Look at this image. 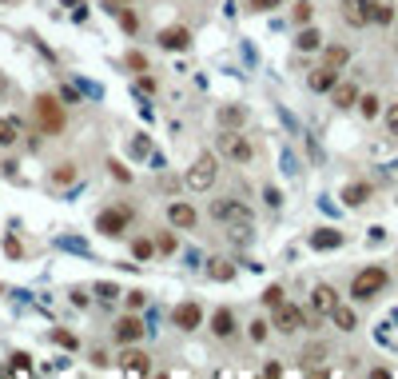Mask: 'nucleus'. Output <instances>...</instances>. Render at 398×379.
Segmentation results:
<instances>
[{
    "label": "nucleus",
    "mask_w": 398,
    "mask_h": 379,
    "mask_svg": "<svg viewBox=\"0 0 398 379\" xmlns=\"http://www.w3.org/2000/svg\"><path fill=\"white\" fill-rule=\"evenodd\" d=\"M52 339H56V343H60V348H76V336H72V331H52Z\"/></svg>",
    "instance_id": "obj_35"
},
{
    "label": "nucleus",
    "mask_w": 398,
    "mask_h": 379,
    "mask_svg": "<svg viewBox=\"0 0 398 379\" xmlns=\"http://www.w3.org/2000/svg\"><path fill=\"white\" fill-rule=\"evenodd\" d=\"M251 9H255V12H267V9H279V0H251Z\"/></svg>",
    "instance_id": "obj_40"
},
{
    "label": "nucleus",
    "mask_w": 398,
    "mask_h": 379,
    "mask_svg": "<svg viewBox=\"0 0 398 379\" xmlns=\"http://www.w3.org/2000/svg\"><path fill=\"white\" fill-rule=\"evenodd\" d=\"M303 323H307V316H303V308H295V303H279L275 308V328L279 331H298L303 328Z\"/></svg>",
    "instance_id": "obj_9"
},
{
    "label": "nucleus",
    "mask_w": 398,
    "mask_h": 379,
    "mask_svg": "<svg viewBox=\"0 0 398 379\" xmlns=\"http://www.w3.org/2000/svg\"><path fill=\"white\" fill-rule=\"evenodd\" d=\"M263 303H267V308H279V303H283V288H279V284H271V288L263 291Z\"/></svg>",
    "instance_id": "obj_31"
},
{
    "label": "nucleus",
    "mask_w": 398,
    "mask_h": 379,
    "mask_svg": "<svg viewBox=\"0 0 398 379\" xmlns=\"http://www.w3.org/2000/svg\"><path fill=\"white\" fill-rule=\"evenodd\" d=\"M295 44H298V52H315L318 44H323V36H318L315 28H303V32H298V40H295Z\"/></svg>",
    "instance_id": "obj_23"
},
{
    "label": "nucleus",
    "mask_w": 398,
    "mask_h": 379,
    "mask_svg": "<svg viewBox=\"0 0 398 379\" xmlns=\"http://www.w3.org/2000/svg\"><path fill=\"white\" fill-rule=\"evenodd\" d=\"M171 323H176L179 331H195L199 323H203V308H199L195 299H188V303H179V308L171 311Z\"/></svg>",
    "instance_id": "obj_7"
},
{
    "label": "nucleus",
    "mask_w": 398,
    "mask_h": 379,
    "mask_svg": "<svg viewBox=\"0 0 398 379\" xmlns=\"http://www.w3.org/2000/svg\"><path fill=\"white\" fill-rule=\"evenodd\" d=\"M112 331H116V339H119V343H139V339H144V331H148V328H144V319H136V316H124V319H119V323H116V328H112Z\"/></svg>",
    "instance_id": "obj_12"
},
{
    "label": "nucleus",
    "mask_w": 398,
    "mask_h": 379,
    "mask_svg": "<svg viewBox=\"0 0 398 379\" xmlns=\"http://www.w3.org/2000/svg\"><path fill=\"white\" fill-rule=\"evenodd\" d=\"M211 336H219V339L235 336V316H231L227 308H219L215 316H211Z\"/></svg>",
    "instance_id": "obj_16"
},
{
    "label": "nucleus",
    "mask_w": 398,
    "mask_h": 379,
    "mask_svg": "<svg viewBox=\"0 0 398 379\" xmlns=\"http://www.w3.org/2000/svg\"><path fill=\"white\" fill-rule=\"evenodd\" d=\"M370 20H378V24H390V20H394V12H390V4H375V9H370Z\"/></svg>",
    "instance_id": "obj_30"
},
{
    "label": "nucleus",
    "mask_w": 398,
    "mask_h": 379,
    "mask_svg": "<svg viewBox=\"0 0 398 379\" xmlns=\"http://www.w3.org/2000/svg\"><path fill=\"white\" fill-rule=\"evenodd\" d=\"M370 9H375V0H343V20L350 28H362L370 24Z\"/></svg>",
    "instance_id": "obj_10"
},
{
    "label": "nucleus",
    "mask_w": 398,
    "mask_h": 379,
    "mask_svg": "<svg viewBox=\"0 0 398 379\" xmlns=\"http://www.w3.org/2000/svg\"><path fill=\"white\" fill-rule=\"evenodd\" d=\"M4 251H9L12 259H16V256H20V239H12V236H9V239H4Z\"/></svg>",
    "instance_id": "obj_41"
},
{
    "label": "nucleus",
    "mask_w": 398,
    "mask_h": 379,
    "mask_svg": "<svg viewBox=\"0 0 398 379\" xmlns=\"http://www.w3.org/2000/svg\"><path fill=\"white\" fill-rule=\"evenodd\" d=\"M219 152L231 156V160H239V164H247L251 160V144L239 136V132H223V136H219Z\"/></svg>",
    "instance_id": "obj_8"
},
{
    "label": "nucleus",
    "mask_w": 398,
    "mask_h": 379,
    "mask_svg": "<svg viewBox=\"0 0 398 379\" xmlns=\"http://www.w3.org/2000/svg\"><path fill=\"white\" fill-rule=\"evenodd\" d=\"M128 308H144V291H131V296H128Z\"/></svg>",
    "instance_id": "obj_42"
},
{
    "label": "nucleus",
    "mask_w": 398,
    "mask_h": 379,
    "mask_svg": "<svg viewBox=\"0 0 398 379\" xmlns=\"http://www.w3.org/2000/svg\"><path fill=\"white\" fill-rule=\"evenodd\" d=\"M367 196H370V188H367V184H347V188H343V199H347L350 208H358V204H367Z\"/></svg>",
    "instance_id": "obj_20"
},
{
    "label": "nucleus",
    "mask_w": 398,
    "mask_h": 379,
    "mask_svg": "<svg viewBox=\"0 0 398 379\" xmlns=\"http://www.w3.org/2000/svg\"><path fill=\"white\" fill-rule=\"evenodd\" d=\"M131 224V208H108V212H100L96 216V232H104V236H124Z\"/></svg>",
    "instance_id": "obj_4"
},
{
    "label": "nucleus",
    "mask_w": 398,
    "mask_h": 379,
    "mask_svg": "<svg viewBox=\"0 0 398 379\" xmlns=\"http://www.w3.org/2000/svg\"><path fill=\"white\" fill-rule=\"evenodd\" d=\"M168 219H171V228H195V208H191V204H183V199H179V204H171L168 208Z\"/></svg>",
    "instance_id": "obj_15"
},
{
    "label": "nucleus",
    "mask_w": 398,
    "mask_h": 379,
    "mask_svg": "<svg viewBox=\"0 0 398 379\" xmlns=\"http://www.w3.org/2000/svg\"><path fill=\"white\" fill-rule=\"evenodd\" d=\"M387 128H390V136H398V104L387 108Z\"/></svg>",
    "instance_id": "obj_36"
},
{
    "label": "nucleus",
    "mask_w": 398,
    "mask_h": 379,
    "mask_svg": "<svg viewBox=\"0 0 398 379\" xmlns=\"http://www.w3.org/2000/svg\"><path fill=\"white\" fill-rule=\"evenodd\" d=\"M208 276H211V279H219V284H223V279H231V276H235V268H231L227 259H211Z\"/></svg>",
    "instance_id": "obj_25"
},
{
    "label": "nucleus",
    "mask_w": 398,
    "mask_h": 379,
    "mask_svg": "<svg viewBox=\"0 0 398 379\" xmlns=\"http://www.w3.org/2000/svg\"><path fill=\"white\" fill-rule=\"evenodd\" d=\"M382 288H387V271H382V268H362L355 276V284H350V296H355V299H370V296H378Z\"/></svg>",
    "instance_id": "obj_3"
},
{
    "label": "nucleus",
    "mask_w": 398,
    "mask_h": 379,
    "mask_svg": "<svg viewBox=\"0 0 398 379\" xmlns=\"http://www.w3.org/2000/svg\"><path fill=\"white\" fill-rule=\"evenodd\" d=\"M131 251H136V259H148L151 251H156V244H151V239H136V244H131Z\"/></svg>",
    "instance_id": "obj_33"
},
{
    "label": "nucleus",
    "mask_w": 398,
    "mask_h": 379,
    "mask_svg": "<svg viewBox=\"0 0 398 379\" xmlns=\"http://www.w3.org/2000/svg\"><path fill=\"white\" fill-rule=\"evenodd\" d=\"M211 216L219 219V224H251V212L239 204V199H215L211 204Z\"/></svg>",
    "instance_id": "obj_5"
},
{
    "label": "nucleus",
    "mask_w": 398,
    "mask_h": 379,
    "mask_svg": "<svg viewBox=\"0 0 398 379\" xmlns=\"http://www.w3.org/2000/svg\"><path fill=\"white\" fill-rule=\"evenodd\" d=\"M335 303H338V296H335V288H330V284H318V288L311 291V308H315L318 316H330V311H335Z\"/></svg>",
    "instance_id": "obj_14"
},
{
    "label": "nucleus",
    "mask_w": 398,
    "mask_h": 379,
    "mask_svg": "<svg viewBox=\"0 0 398 379\" xmlns=\"http://www.w3.org/2000/svg\"><path fill=\"white\" fill-rule=\"evenodd\" d=\"M72 180H76V168H72V164H60V168L52 172V184H56V188H64V184H72Z\"/></svg>",
    "instance_id": "obj_27"
},
{
    "label": "nucleus",
    "mask_w": 398,
    "mask_h": 379,
    "mask_svg": "<svg viewBox=\"0 0 398 379\" xmlns=\"http://www.w3.org/2000/svg\"><path fill=\"white\" fill-rule=\"evenodd\" d=\"M191 44V32L183 24H171V28H159V48L163 52H183Z\"/></svg>",
    "instance_id": "obj_11"
},
{
    "label": "nucleus",
    "mask_w": 398,
    "mask_h": 379,
    "mask_svg": "<svg viewBox=\"0 0 398 379\" xmlns=\"http://www.w3.org/2000/svg\"><path fill=\"white\" fill-rule=\"evenodd\" d=\"M330 319L338 323V331H355V311H350V308H343V303H335Z\"/></svg>",
    "instance_id": "obj_22"
},
{
    "label": "nucleus",
    "mask_w": 398,
    "mask_h": 379,
    "mask_svg": "<svg viewBox=\"0 0 398 379\" xmlns=\"http://www.w3.org/2000/svg\"><path fill=\"white\" fill-rule=\"evenodd\" d=\"M307 84H311V92H330L338 84V68H330V64H318V68L307 76Z\"/></svg>",
    "instance_id": "obj_13"
},
{
    "label": "nucleus",
    "mask_w": 398,
    "mask_h": 379,
    "mask_svg": "<svg viewBox=\"0 0 398 379\" xmlns=\"http://www.w3.org/2000/svg\"><path fill=\"white\" fill-rule=\"evenodd\" d=\"M156 248L163 251V256H171V251H176V236H171V232H163V236L156 239Z\"/></svg>",
    "instance_id": "obj_34"
},
{
    "label": "nucleus",
    "mask_w": 398,
    "mask_h": 379,
    "mask_svg": "<svg viewBox=\"0 0 398 379\" xmlns=\"http://www.w3.org/2000/svg\"><path fill=\"white\" fill-rule=\"evenodd\" d=\"M20 140V120L16 116H0V148H9Z\"/></svg>",
    "instance_id": "obj_18"
},
{
    "label": "nucleus",
    "mask_w": 398,
    "mask_h": 379,
    "mask_svg": "<svg viewBox=\"0 0 398 379\" xmlns=\"http://www.w3.org/2000/svg\"><path fill=\"white\" fill-rule=\"evenodd\" d=\"M267 331H271L267 319H255V323H251V339H255V343H263V339H267Z\"/></svg>",
    "instance_id": "obj_32"
},
{
    "label": "nucleus",
    "mask_w": 398,
    "mask_h": 379,
    "mask_svg": "<svg viewBox=\"0 0 398 379\" xmlns=\"http://www.w3.org/2000/svg\"><path fill=\"white\" fill-rule=\"evenodd\" d=\"M100 299H104V303H108V299H116V284H100Z\"/></svg>",
    "instance_id": "obj_38"
},
{
    "label": "nucleus",
    "mask_w": 398,
    "mask_h": 379,
    "mask_svg": "<svg viewBox=\"0 0 398 379\" xmlns=\"http://www.w3.org/2000/svg\"><path fill=\"white\" fill-rule=\"evenodd\" d=\"M330 92H335V108H350V104L358 100V88H355V84H335Z\"/></svg>",
    "instance_id": "obj_19"
},
{
    "label": "nucleus",
    "mask_w": 398,
    "mask_h": 379,
    "mask_svg": "<svg viewBox=\"0 0 398 379\" xmlns=\"http://www.w3.org/2000/svg\"><path fill=\"white\" fill-rule=\"evenodd\" d=\"M355 104H358V112H362L367 120H375V116H378V96H358Z\"/></svg>",
    "instance_id": "obj_29"
},
{
    "label": "nucleus",
    "mask_w": 398,
    "mask_h": 379,
    "mask_svg": "<svg viewBox=\"0 0 398 379\" xmlns=\"http://www.w3.org/2000/svg\"><path fill=\"white\" fill-rule=\"evenodd\" d=\"M215 176H219L215 152H199V156L191 160V168H188V176H183V184H188L191 192H208L211 184H215Z\"/></svg>",
    "instance_id": "obj_1"
},
{
    "label": "nucleus",
    "mask_w": 398,
    "mask_h": 379,
    "mask_svg": "<svg viewBox=\"0 0 398 379\" xmlns=\"http://www.w3.org/2000/svg\"><path fill=\"white\" fill-rule=\"evenodd\" d=\"M343 244V232H335V228H318L315 236H311V248H318V251H330V248H338Z\"/></svg>",
    "instance_id": "obj_17"
},
{
    "label": "nucleus",
    "mask_w": 398,
    "mask_h": 379,
    "mask_svg": "<svg viewBox=\"0 0 398 379\" xmlns=\"http://www.w3.org/2000/svg\"><path fill=\"white\" fill-rule=\"evenodd\" d=\"M0 92H4V80H0Z\"/></svg>",
    "instance_id": "obj_43"
},
{
    "label": "nucleus",
    "mask_w": 398,
    "mask_h": 379,
    "mask_svg": "<svg viewBox=\"0 0 398 379\" xmlns=\"http://www.w3.org/2000/svg\"><path fill=\"white\" fill-rule=\"evenodd\" d=\"M36 124H40V132L56 136L64 128V104L56 96H36Z\"/></svg>",
    "instance_id": "obj_2"
},
{
    "label": "nucleus",
    "mask_w": 398,
    "mask_h": 379,
    "mask_svg": "<svg viewBox=\"0 0 398 379\" xmlns=\"http://www.w3.org/2000/svg\"><path fill=\"white\" fill-rule=\"evenodd\" d=\"M116 16H119V28L128 32V36H136V28H139V16L131 9H116Z\"/></svg>",
    "instance_id": "obj_26"
},
{
    "label": "nucleus",
    "mask_w": 398,
    "mask_h": 379,
    "mask_svg": "<svg viewBox=\"0 0 398 379\" xmlns=\"http://www.w3.org/2000/svg\"><path fill=\"white\" fill-rule=\"evenodd\" d=\"M119 371H128V375H148V371H151L148 351H139L136 343H124V355H119Z\"/></svg>",
    "instance_id": "obj_6"
},
{
    "label": "nucleus",
    "mask_w": 398,
    "mask_h": 379,
    "mask_svg": "<svg viewBox=\"0 0 398 379\" xmlns=\"http://www.w3.org/2000/svg\"><path fill=\"white\" fill-rule=\"evenodd\" d=\"M128 68H136V72H144V68H148V60L139 56V52H128Z\"/></svg>",
    "instance_id": "obj_37"
},
{
    "label": "nucleus",
    "mask_w": 398,
    "mask_h": 379,
    "mask_svg": "<svg viewBox=\"0 0 398 379\" xmlns=\"http://www.w3.org/2000/svg\"><path fill=\"white\" fill-rule=\"evenodd\" d=\"M307 20H311V4H298V9H295V24H307Z\"/></svg>",
    "instance_id": "obj_39"
},
{
    "label": "nucleus",
    "mask_w": 398,
    "mask_h": 379,
    "mask_svg": "<svg viewBox=\"0 0 398 379\" xmlns=\"http://www.w3.org/2000/svg\"><path fill=\"white\" fill-rule=\"evenodd\" d=\"M9 371H12V375H32V359L24 355V351H20V355H12Z\"/></svg>",
    "instance_id": "obj_28"
},
{
    "label": "nucleus",
    "mask_w": 398,
    "mask_h": 379,
    "mask_svg": "<svg viewBox=\"0 0 398 379\" xmlns=\"http://www.w3.org/2000/svg\"><path fill=\"white\" fill-rule=\"evenodd\" d=\"M243 120H247L243 108H219V124H223V128H235V124H243Z\"/></svg>",
    "instance_id": "obj_24"
},
{
    "label": "nucleus",
    "mask_w": 398,
    "mask_h": 379,
    "mask_svg": "<svg viewBox=\"0 0 398 379\" xmlns=\"http://www.w3.org/2000/svg\"><path fill=\"white\" fill-rule=\"evenodd\" d=\"M347 60H350V52L343 48V44H330V48L323 52V64H330V68H343Z\"/></svg>",
    "instance_id": "obj_21"
}]
</instances>
